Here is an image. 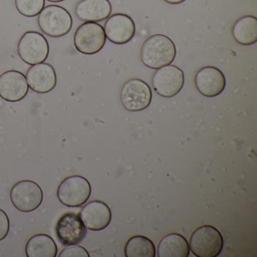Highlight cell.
Listing matches in <instances>:
<instances>
[{"instance_id":"cell-21","label":"cell","mask_w":257,"mask_h":257,"mask_svg":"<svg viewBox=\"0 0 257 257\" xmlns=\"http://www.w3.org/2000/svg\"><path fill=\"white\" fill-rule=\"evenodd\" d=\"M16 10L22 16L34 18L45 7V0H15Z\"/></svg>"},{"instance_id":"cell-9","label":"cell","mask_w":257,"mask_h":257,"mask_svg":"<svg viewBox=\"0 0 257 257\" xmlns=\"http://www.w3.org/2000/svg\"><path fill=\"white\" fill-rule=\"evenodd\" d=\"M184 73L177 66H165L159 69L153 75V88L159 95L170 97L177 95L184 85Z\"/></svg>"},{"instance_id":"cell-23","label":"cell","mask_w":257,"mask_h":257,"mask_svg":"<svg viewBox=\"0 0 257 257\" xmlns=\"http://www.w3.org/2000/svg\"><path fill=\"white\" fill-rule=\"evenodd\" d=\"M10 228V221L7 213L0 208V241L8 235Z\"/></svg>"},{"instance_id":"cell-17","label":"cell","mask_w":257,"mask_h":257,"mask_svg":"<svg viewBox=\"0 0 257 257\" xmlns=\"http://www.w3.org/2000/svg\"><path fill=\"white\" fill-rule=\"evenodd\" d=\"M190 253L189 242L181 234L171 233L164 236L157 247L159 257H188Z\"/></svg>"},{"instance_id":"cell-16","label":"cell","mask_w":257,"mask_h":257,"mask_svg":"<svg viewBox=\"0 0 257 257\" xmlns=\"http://www.w3.org/2000/svg\"><path fill=\"white\" fill-rule=\"evenodd\" d=\"M112 13L109 0H81L75 13L79 20L85 22H100L106 20Z\"/></svg>"},{"instance_id":"cell-5","label":"cell","mask_w":257,"mask_h":257,"mask_svg":"<svg viewBox=\"0 0 257 257\" xmlns=\"http://www.w3.org/2000/svg\"><path fill=\"white\" fill-rule=\"evenodd\" d=\"M10 200L18 210L30 213L41 205L43 200V190L35 181L21 180L12 187Z\"/></svg>"},{"instance_id":"cell-7","label":"cell","mask_w":257,"mask_h":257,"mask_svg":"<svg viewBox=\"0 0 257 257\" xmlns=\"http://www.w3.org/2000/svg\"><path fill=\"white\" fill-rule=\"evenodd\" d=\"M17 49L21 59L31 66L45 62L49 55L48 40L36 31L25 33L19 40Z\"/></svg>"},{"instance_id":"cell-8","label":"cell","mask_w":257,"mask_h":257,"mask_svg":"<svg viewBox=\"0 0 257 257\" xmlns=\"http://www.w3.org/2000/svg\"><path fill=\"white\" fill-rule=\"evenodd\" d=\"M121 102L124 109L130 112H139L147 109L153 98L150 85L140 79H131L121 90Z\"/></svg>"},{"instance_id":"cell-22","label":"cell","mask_w":257,"mask_h":257,"mask_svg":"<svg viewBox=\"0 0 257 257\" xmlns=\"http://www.w3.org/2000/svg\"><path fill=\"white\" fill-rule=\"evenodd\" d=\"M59 257H89L88 251L83 246L78 244L67 246L60 252Z\"/></svg>"},{"instance_id":"cell-6","label":"cell","mask_w":257,"mask_h":257,"mask_svg":"<svg viewBox=\"0 0 257 257\" xmlns=\"http://www.w3.org/2000/svg\"><path fill=\"white\" fill-rule=\"evenodd\" d=\"M104 29L96 22H85L76 29L73 42L76 50L83 55L98 53L106 43Z\"/></svg>"},{"instance_id":"cell-13","label":"cell","mask_w":257,"mask_h":257,"mask_svg":"<svg viewBox=\"0 0 257 257\" xmlns=\"http://www.w3.org/2000/svg\"><path fill=\"white\" fill-rule=\"evenodd\" d=\"M195 84L200 94L207 97H216L225 89V77L219 69L207 66L197 72Z\"/></svg>"},{"instance_id":"cell-14","label":"cell","mask_w":257,"mask_h":257,"mask_svg":"<svg viewBox=\"0 0 257 257\" xmlns=\"http://www.w3.org/2000/svg\"><path fill=\"white\" fill-rule=\"evenodd\" d=\"M79 216L88 229L101 231L110 223L112 212L106 203L95 200L90 201L81 209Z\"/></svg>"},{"instance_id":"cell-19","label":"cell","mask_w":257,"mask_h":257,"mask_svg":"<svg viewBox=\"0 0 257 257\" xmlns=\"http://www.w3.org/2000/svg\"><path fill=\"white\" fill-rule=\"evenodd\" d=\"M233 38L242 46H250L257 41V19L246 16L239 19L233 25Z\"/></svg>"},{"instance_id":"cell-24","label":"cell","mask_w":257,"mask_h":257,"mask_svg":"<svg viewBox=\"0 0 257 257\" xmlns=\"http://www.w3.org/2000/svg\"><path fill=\"white\" fill-rule=\"evenodd\" d=\"M165 2L168 3L170 4H174V5H177V4H180L182 3L185 2L186 0H164Z\"/></svg>"},{"instance_id":"cell-1","label":"cell","mask_w":257,"mask_h":257,"mask_svg":"<svg viewBox=\"0 0 257 257\" xmlns=\"http://www.w3.org/2000/svg\"><path fill=\"white\" fill-rule=\"evenodd\" d=\"M174 42L162 34H155L147 38L141 49V59L149 68L159 70L170 65L176 58Z\"/></svg>"},{"instance_id":"cell-18","label":"cell","mask_w":257,"mask_h":257,"mask_svg":"<svg viewBox=\"0 0 257 257\" xmlns=\"http://www.w3.org/2000/svg\"><path fill=\"white\" fill-rule=\"evenodd\" d=\"M25 251L28 257H56L58 246L51 236L40 233L28 240Z\"/></svg>"},{"instance_id":"cell-12","label":"cell","mask_w":257,"mask_h":257,"mask_svg":"<svg viewBox=\"0 0 257 257\" xmlns=\"http://www.w3.org/2000/svg\"><path fill=\"white\" fill-rule=\"evenodd\" d=\"M106 38L114 44L123 45L130 42L136 32L133 19L124 14H114L108 18L104 25Z\"/></svg>"},{"instance_id":"cell-2","label":"cell","mask_w":257,"mask_h":257,"mask_svg":"<svg viewBox=\"0 0 257 257\" xmlns=\"http://www.w3.org/2000/svg\"><path fill=\"white\" fill-rule=\"evenodd\" d=\"M189 245L195 256L216 257L223 248V237L215 227L201 225L195 228L191 234Z\"/></svg>"},{"instance_id":"cell-15","label":"cell","mask_w":257,"mask_h":257,"mask_svg":"<svg viewBox=\"0 0 257 257\" xmlns=\"http://www.w3.org/2000/svg\"><path fill=\"white\" fill-rule=\"evenodd\" d=\"M26 78L29 88L39 94L50 92L56 87V72L47 63L33 65L27 72Z\"/></svg>"},{"instance_id":"cell-3","label":"cell","mask_w":257,"mask_h":257,"mask_svg":"<svg viewBox=\"0 0 257 257\" xmlns=\"http://www.w3.org/2000/svg\"><path fill=\"white\" fill-rule=\"evenodd\" d=\"M38 25L43 34L52 38H59L70 32L73 19L64 7L49 5L39 15Z\"/></svg>"},{"instance_id":"cell-10","label":"cell","mask_w":257,"mask_h":257,"mask_svg":"<svg viewBox=\"0 0 257 257\" xmlns=\"http://www.w3.org/2000/svg\"><path fill=\"white\" fill-rule=\"evenodd\" d=\"M55 234L60 243L67 246L81 243L86 236L87 228L79 215L67 212L57 221Z\"/></svg>"},{"instance_id":"cell-11","label":"cell","mask_w":257,"mask_h":257,"mask_svg":"<svg viewBox=\"0 0 257 257\" xmlns=\"http://www.w3.org/2000/svg\"><path fill=\"white\" fill-rule=\"evenodd\" d=\"M29 91L26 76L19 70H11L0 75V97L8 102L23 100Z\"/></svg>"},{"instance_id":"cell-20","label":"cell","mask_w":257,"mask_h":257,"mask_svg":"<svg viewBox=\"0 0 257 257\" xmlns=\"http://www.w3.org/2000/svg\"><path fill=\"white\" fill-rule=\"evenodd\" d=\"M126 257H155L156 246L149 237L135 235L131 237L124 246Z\"/></svg>"},{"instance_id":"cell-4","label":"cell","mask_w":257,"mask_h":257,"mask_svg":"<svg viewBox=\"0 0 257 257\" xmlns=\"http://www.w3.org/2000/svg\"><path fill=\"white\" fill-rule=\"evenodd\" d=\"M91 186L85 177L73 175L64 179L58 186L57 196L61 204L69 207H79L89 199Z\"/></svg>"},{"instance_id":"cell-25","label":"cell","mask_w":257,"mask_h":257,"mask_svg":"<svg viewBox=\"0 0 257 257\" xmlns=\"http://www.w3.org/2000/svg\"><path fill=\"white\" fill-rule=\"evenodd\" d=\"M48 1L51 3H61L65 1V0H48Z\"/></svg>"}]
</instances>
